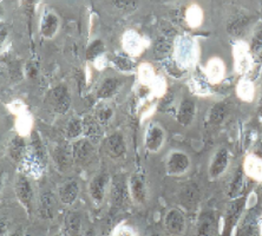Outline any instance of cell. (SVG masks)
I'll list each match as a JSON object with an SVG mask.
<instances>
[{
    "label": "cell",
    "mask_w": 262,
    "mask_h": 236,
    "mask_svg": "<svg viewBox=\"0 0 262 236\" xmlns=\"http://www.w3.org/2000/svg\"><path fill=\"white\" fill-rule=\"evenodd\" d=\"M31 142H32V152L34 154V157L38 161V164L39 165H45L46 164V152L44 149L43 143H41V139L39 135L36 131H33L32 135H31Z\"/></svg>",
    "instance_id": "26"
},
{
    "label": "cell",
    "mask_w": 262,
    "mask_h": 236,
    "mask_svg": "<svg viewBox=\"0 0 262 236\" xmlns=\"http://www.w3.org/2000/svg\"><path fill=\"white\" fill-rule=\"evenodd\" d=\"M104 51V44L102 40H95L92 41L86 50V58L88 59H95Z\"/></svg>",
    "instance_id": "36"
},
{
    "label": "cell",
    "mask_w": 262,
    "mask_h": 236,
    "mask_svg": "<svg viewBox=\"0 0 262 236\" xmlns=\"http://www.w3.org/2000/svg\"><path fill=\"white\" fill-rule=\"evenodd\" d=\"M64 227L67 236H82V219L78 212H69L64 220Z\"/></svg>",
    "instance_id": "22"
},
{
    "label": "cell",
    "mask_w": 262,
    "mask_h": 236,
    "mask_svg": "<svg viewBox=\"0 0 262 236\" xmlns=\"http://www.w3.org/2000/svg\"><path fill=\"white\" fill-rule=\"evenodd\" d=\"M79 194V184L78 182L72 180V181H68L61 185L59 188V199L61 202L67 206H71V204L75 203V201L77 200Z\"/></svg>",
    "instance_id": "17"
},
{
    "label": "cell",
    "mask_w": 262,
    "mask_h": 236,
    "mask_svg": "<svg viewBox=\"0 0 262 236\" xmlns=\"http://www.w3.org/2000/svg\"><path fill=\"white\" fill-rule=\"evenodd\" d=\"M56 161L58 163L60 169H67L69 165V156L67 154V150H64L63 148H58L56 152Z\"/></svg>",
    "instance_id": "37"
},
{
    "label": "cell",
    "mask_w": 262,
    "mask_h": 236,
    "mask_svg": "<svg viewBox=\"0 0 262 236\" xmlns=\"http://www.w3.org/2000/svg\"><path fill=\"white\" fill-rule=\"evenodd\" d=\"M244 173L250 179L262 182V158L255 155H249L245 160Z\"/></svg>",
    "instance_id": "18"
},
{
    "label": "cell",
    "mask_w": 262,
    "mask_h": 236,
    "mask_svg": "<svg viewBox=\"0 0 262 236\" xmlns=\"http://www.w3.org/2000/svg\"><path fill=\"white\" fill-rule=\"evenodd\" d=\"M119 87V80L117 78H114V77H110V78H105L101 84V88L98 90V97L99 98H110Z\"/></svg>",
    "instance_id": "28"
},
{
    "label": "cell",
    "mask_w": 262,
    "mask_h": 236,
    "mask_svg": "<svg viewBox=\"0 0 262 236\" xmlns=\"http://www.w3.org/2000/svg\"><path fill=\"white\" fill-rule=\"evenodd\" d=\"M59 30V17L52 11L45 12L40 20V33L46 39H51Z\"/></svg>",
    "instance_id": "11"
},
{
    "label": "cell",
    "mask_w": 262,
    "mask_h": 236,
    "mask_svg": "<svg viewBox=\"0 0 262 236\" xmlns=\"http://www.w3.org/2000/svg\"><path fill=\"white\" fill-rule=\"evenodd\" d=\"M25 141L21 136H15L12 138V141L10 142L9 145V155L12 158V161L19 162L21 161V158L25 155Z\"/></svg>",
    "instance_id": "25"
},
{
    "label": "cell",
    "mask_w": 262,
    "mask_h": 236,
    "mask_svg": "<svg viewBox=\"0 0 262 236\" xmlns=\"http://www.w3.org/2000/svg\"><path fill=\"white\" fill-rule=\"evenodd\" d=\"M15 196L19 202H20L24 208L31 212L33 209V202H34V195H33V188L29 179L24 175H19L17 177L14 185Z\"/></svg>",
    "instance_id": "1"
},
{
    "label": "cell",
    "mask_w": 262,
    "mask_h": 236,
    "mask_svg": "<svg viewBox=\"0 0 262 236\" xmlns=\"http://www.w3.org/2000/svg\"><path fill=\"white\" fill-rule=\"evenodd\" d=\"M129 188L134 202H136L137 204H144L146 197H148V191H146L145 183L144 181L142 180V177L138 175L131 177Z\"/></svg>",
    "instance_id": "15"
},
{
    "label": "cell",
    "mask_w": 262,
    "mask_h": 236,
    "mask_svg": "<svg viewBox=\"0 0 262 236\" xmlns=\"http://www.w3.org/2000/svg\"><path fill=\"white\" fill-rule=\"evenodd\" d=\"M261 234H262V222H261Z\"/></svg>",
    "instance_id": "48"
},
{
    "label": "cell",
    "mask_w": 262,
    "mask_h": 236,
    "mask_svg": "<svg viewBox=\"0 0 262 236\" xmlns=\"http://www.w3.org/2000/svg\"><path fill=\"white\" fill-rule=\"evenodd\" d=\"M111 117H113V110L109 106L104 105L97 110V118L101 124H105L106 122H109Z\"/></svg>",
    "instance_id": "38"
},
{
    "label": "cell",
    "mask_w": 262,
    "mask_h": 236,
    "mask_svg": "<svg viewBox=\"0 0 262 236\" xmlns=\"http://www.w3.org/2000/svg\"><path fill=\"white\" fill-rule=\"evenodd\" d=\"M229 165V152L228 149L222 146L220 148L211 158L208 174H209L210 180H216L223 173L226 171Z\"/></svg>",
    "instance_id": "4"
},
{
    "label": "cell",
    "mask_w": 262,
    "mask_h": 236,
    "mask_svg": "<svg viewBox=\"0 0 262 236\" xmlns=\"http://www.w3.org/2000/svg\"><path fill=\"white\" fill-rule=\"evenodd\" d=\"M187 22L191 26H199L202 22V11L199 6L192 5L189 10L187 11Z\"/></svg>",
    "instance_id": "35"
},
{
    "label": "cell",
    "mask_w": 262,
    "mask_h": 236,
    "mask_svg": "<svg viewBox=\"0 0 262 236\" xmlns=\"http://www.w3.org/2000/svg\"><path fill=\"white\" fill-rule=\"evenodd\" d=\"M94 144L86 138L79 139V141L75 142V144H73V158H75L77 163H88V162H90L91 158L94 157Z\"/></svg>",
    "instance_id": "10"
},
{
    "label": "cell",
    "mask_w": 262,
    "mask_h": 236,
    "mask_svg": "<svg viewBox=\"0 0 262 236\" xmlns=\"http://www.w3.org/2000/svg\"><path fill=\"white\" fill-rule=\"evenodd\" d=\"M190 168V158L182 152H172L167 160V171L169 175L181 176Z\"/></svg>",
    "instance_id": "2"
},
{
    "label": "cell",
    "mask_w": 262,
    "mask_h": 236,
    "mask_svg": "<svg viewBox=\"0 0 262 236\" xmlns=\"http://www.w3.org/2000/svg\"><path fill=\"white\" fill-rule=\"evenodd\" d=\"M252 51L259 53L262 50V28L256 31L255 34L253 37V41H252Z\"/></svg>",
    "instance_id": "39"
},
{
    "label": "cell",
    "mask_w": 262,
    "mask_h": 236,
    "mask_svg": "<svg viewBox=\"0 0 262 236\" xmlns=\"http://www.w3.org/2000/svg\"><path fill=\"white\" fill-rule=\"evenodd\" d=\"M215 227V219L213 214L210 212H206L201 216V220H200L199 223V229L198 234L199 236H211L214 231Z\"/></svg>",
    "instance_id": "31"
},
{
    "label": "cell",
    "mask_w": 262,
    "mask_h": 236,
    "mask_svg": "<svg viewBox=\"0 0 262 236\" xmlns=\"http://www.w3.org/2000/svg\"><path fill=\"white\" fill-rule=\"evenodd\" d=\"M123 45H124L126 52L130 53V55H138L143 50L142 38L136 32H134V31H129V32L124 34Z\"/></svg>",
    "instance_id": "23"
},
{
    "label": "cell",
    "mask_w": 262,
    "mask_h": 236,
    "mask_svg": "<svg viewBox=\"0 0 262 236\" xmlns=\"http://www.w3.org/2000/svg\"><path fill=\"white\" fill-rule=\"evenodd\" d=\"M84 236H96V231L94 228H89V229H86L85 233H84Z\"/></svg>",
    "instance_id": "44"
},
{
    "label": "cell",
    "mask_w": 262,
    "mask_h": 236,
    "mask_svg": "<svg viewBox=\"0 0 262 236\" xmlns=\"http://www.w3.org/2000/svg\"><path fill=\"white\" fill-rule=\"evenodd\" d=\"M116 65L117 67L119 68V69H122V70H131L133 69V63H130V61L126 59V58H117L116 59Z\"/></svg>",
    "instance_id": "42"
},
{
    "label": "cell",
    "mask_w": 262,
    "mask_h": 236,
    "mask_svg": "<svg viewBox=\"0 0 262 236\" xmlns=\"http://www.w3.org/2000/svg\"><path fill=\"white\" fill-rule=\"evenodd\" d=\"M246 204L245 199H235L227 208L225 216V235H229L235 224L240 220Z\"/></svg>",
    "instance_id": "7"
},
{
    "label": "cell",
    "mask_w": 262,
    "mask_h": 236,
    "mask_svg": "<svg viewBox=\"0 0 262 236\" xmlns=\"http://www.w3.org/2000/svg\"><path fill=\"white\" fill-rule=\"evenodd\" d=\"M261 201H262V190H261Z\"/></svg>",
    "instance_id": "49"
},
{
    "label": "cell",
    "mask_w": 262,
    "mask_h": 236,
    "mask_svg": "<svg viewBox=\"0 0 262 236\" xmlns=\"http://www.w3.org/2000/svg\"><path fill=\"white\" fill-rule=\"evenodd\" d=\"M115 6H117L121 10H134L138 6V3L136 2H115Z\"/></svg>",
    "instance_id": "41"
},
{
    "label": "cell",
    "mask_w": 262,
    "mask_h": 236,
    "mask_svg": "<svg viewBox=\"0 0 262 236\" xmlns=\"http://www.w3.org/2000/svg\"><path fill=\"white\" fill-rule=\"evenodd\" d=\"M225 64L223 61L220 59V58H211V59L208 61L206 72L208 76V79L210 80L211 83H220L223 79V76H225Z\"/></svg>",
    "instance_id": "21"
},
{
    "label": "cell",
    "mask_w": 262,
    "mask_h": 236,
    "mask_svg": "<svg viewBox=\"0 0 262 236\" xmlns=\"http://www.w3.org/2000/svg\"><path fill=\"white\" fill-rule=\"evenodd\" d=\"M259 59H260V61L262 63V50L259 52Z\"/></svg>",
    "instance_id": "47"
},
{
    "label": "cell",
    "mask_w": 262,
    "mask_h": 236,
    "mask_svg": "<svg viewBox=\"0 0 262 236\" xmlns=\"http://www.w3.org/2000/svg\"><path fill=\"white\" fill-rule=\"evenodd\" d=\"M83 131L85 133L86 139H89L92 144H97L102 139V130L98 121L92 117H86L83 121Z\"/></svg>",
    "instance_id": "20"
},
{
    "label": "cell",
    "mask_w": 262,
    "mask_h": 236,
    "mask_svg": "<svg viewBox=\"0 0 262 236\" xmlns=\"http://www.w3.org/2000/svg\"><path fill=\"white\" fill-rule=\"evenodd\" d=\"M242 189H244V170L238 169L233 176V180L230 181L228 196L233 200L237 199V196L240 195Z\"/></svg>",
    "instance_id": "30"
},
{
    "label": "cell",
    "mask_w": 262,
    "mask_h": 236,
    "mask_svg": "<svg viewBox=\"0 0 262 236\" xmlns=\"http://www.w3.org/2000/svg\"><path fill=\"white\" fill-rule=\"evenodd\" d=\"M57 211V200L51 190L41 192L38 200V212L44 220H52Z\"/></svg>",
    "instance_id": "8"
},
{
    "label": "cell",
    "mask_w": 262,
    "mask_h": 236,
    "mask_svg": "<svg viewBox=\"0 0 262 236\" xmlns=\"http://www.w3.org/2000/svg\"><path fill=\"white\" fill-rule=\"evenodd\" d=\"M83 133V122L78 118H72L65 127V135L68 138H77Z\"/></svg>",
    "instance_id": "34"
},
{
    "label": "cell",
    "mask_w": 262,
    "mask_h": 236,
    "mask_svg": "<svg viewBox=\"0 0 262 236\" xmlns=\"http://www.w3.org/2000/svg\"><path fill=\"white\" fill-rule=\"evenodd\" d=\"M114 236H135V234L131 228L126 227V226H122V227H119L116 231H115Z\"/></svg>",
    "instance_id": "43"
},
{
    "label": "cell",
    "mask_w": 262,
    "mask_h": 236,
    "mask_svg": "<svg viewBox=\"0 0 262 236\" xmlns=\"http://www.w3.org/2000/svg\"><path fill=\"white\" fill-rule=\"evenodd\" d=\"M106 152L113 158H119L126 152L124 137L121 134H113L106 139Z\"/></svg>",
    "instance_id": "19"
},
{
    "label": "cell",
    "mask_w": 262,
    "mask_h": 236,
    "mask_svg": "<svg viewBox=\"0 0 262 236\" xmlns=\"http://www.w3.org/2000/svg\"><path fill=\"white\" fill-rule=\"evenodd\" d=\"M165 230L171 235L180 236L186 230V218L179 209H171L165 214L164 218Z\"/></svg>",
    "instance_id": "5"
},
{
    "label": "cell",
    "mask_w": 262,
    "mask_h": 236,
    "mask_svg": "<svg viewBox=\"0 0 262 236\" xmlns=\"http://www.w3.org/2000/svg\"><path fill=\"white\" fill-rule=\"evenodd\" d=\"M235 67L240 73H246L252 68V58H250L248 46L244 42H238L234 49Z\"/></svg>",
    "instance_id": "12"
},
{
    "label": "cell",
    "mask_w": 262,
    "mask_h": 236,
    "mask_svg": "<svg viewBox=\"0 0 262 236\" xmlns=\"http://www.w3.org/2000/svg\"><path fill=\"white\" fill-rule=\"evenodd\" d=\"M177 58L184 65H190L195 59V45L189 37L181 39L177 45Z\"/></svg>",
    "instance_id": "16"
},
{
    "label": "cell",
    "mask_w": 262,
    "mask_h": 236,
    "mask_svg": "<svg viewBox=\"0 0 262 236\" xmlns=\"http://www.w3.org/2000/svg\"><path fill=\"white\" fill-rule=\"evenodd\" d=\"M257 228H259V224L256 222L255 215L248 214L238 228L237 236H254L256 234Z\"/></svg>",
    "instance_id": "29"
},
{
    "label": "cell",
    "mask_w": 262,
    "mask_h": 236,
    "mask_svg": "<svg viewBox=\"0 0 262 236\" xmlns=\"http://www.w3.org/2000/svg\"><path fill=\"white\" fill-rule=\"evenodd\" d=\"M196 115V105L192 99L186 98L180 104L179 112H177V121L181 125L188 126L194 121Z\"/></svg>",
    "instance_id": "14"
},
{
    "label": "cell",
    "mask_w": 262,
    "mask_h": 236,
    "mask_svg": "<svg viewBox=\"0 0 262 236\" xmlns=\"http://www.w3.org/2000/svg\"><path fill=\"white\" fill-rule=\"evenodd\" d=\"M11 236H21V235H20V231H15V233H13Z\"/></svg>",
    "instance_id": "46"
},
{
    "label": "cell",
    "mask_w": 262,
    "mask_h": 236,
    "mask_svg": "<svg viewBox=\"0 0 262 236\" xmlns=\"http://www.w3.org/2000/svg\"><path fill=\"white\" fill-rule=\"evenodd\" d=\"M107 183H109V175L106 173H99L91 180L89 184V194H90L92 202L96 204H101L103 202Z\"/></svg>",
    "instance_id": "6"
},
{
    "label": "cell",
    "mask_w": 262,
    "mask_h": 236,
    "mask_svg": "<svg viewBox=\"0 0 262 236\" xmlns=\"http://www.w3.org/2000/svg\"><path fill=\"white\" fill-rule=\"evenodd\" d=\"M195 184H188L183 188L182 194H181V201L187 208H194L199 201V190Z\"/></svg>",
    "instance_id": "27"
},
{
    "label": "cell",
    "mask_w": 262,
    "mask_h": 236,
    "mask_svg": "<svg viewBox=\"0 0 262 236\" xmlns=\"http://www.w3.org/2000/svg\"><path fill=\"white\" fill-rule=\"evenodd\" d=\"M249 17L244 13H237L234 17L229 18L227 22V31L230 36L233 37H241L247 30L249 25Z\"/></svg>",
    "instance_id": "13"
},
{
    "label": "cell",
    "mask_w": 262,
    "mask_h": 236,
    "mask_svg": "<svg viewBox=\"0 0 262 236\" xmlns=\"http://www.w3.org/2000/svg\"><path fill=\"white\" fill-rule=\"evenodd\" d=\"M140 78L143 80V82H150L154 78V71L152 69L149 67V65H142L140 69Z\"/></svg>",
    "instance_id": "40"
},
{
    "label": "cell",
    "mask_w": 262,
    "mask_h": 236,
    "mask_svg": "<svg viewBox=\"0 0 262 236\" xmlns=\"http://www.w3.org/2000/svg\"><path fill=\"white\" fill-rule=\"evenodd\" d=\"M50 103L57 114H65L71 105L70 92L65 85H59L49 94Z\"/></svg>",
    "instance_id": "3"
},
{
    "label": "cell",
    "mask_w": 262,
    "mask_h": 236,
    "mask_svg": "<svg viewBox=\"0 0 262 236\" xmlns=\"http://www.w3.org/2000/svg\"><path fill=\"white\" fill-rule=\"evenodd\" d=\"M257 114H259V117L262 119V95L259 100V106H257Z\"/></svg>",
    "instance_id": "45"
},
{
    "label": "cell",
    "mask_w": 262,
    "mask_h": 236,
    "mask_svg": "<svg viewBox=\"0 0 262 236\" xmlns=\"http://www.w3.org/2000/svg\"><path fill=\"white\" fill-rule=\"evenodd\" d=\"M254 94H255V88H254L253 83H250L249 80L244 79L238 83L237 95L241 99L250 102L254 97Z\"/></svg>",
    "instance_id": "33"
},
{
    "label": "cell",
    "mask_w": 262,
    "mask_h": 236,
    "mask_svg": "<svg viewBox=\"0 0 262 236\" xmlns=\"http://www.w3.org/2000/svg\"><path fill=\"white\" fill-rule=\"evenodd\" d=\"M227 116V105L225 103H217L211 108L209 112V123L213 125H219L225 121Z\"/></svg>",
    "instance_id": "32"
},
{
    "label": "cell",
    "mask_w": 262,
    "mask_h": 236,
    "mask_svg": "<svg viewBox=\"0 0 262 236\" xmlns=\"http://www.w3.org/2000/svg\"><path fill=\"white\" fill-rule=\"evenodd\" d=\"M57 236H63V235H57Z\"/></svg>",
    "instance_id": "50"
},
{
    "label": "cell",
    "mask_w": 262,
    "mask_h": 236,
    "mask_svg": "<svg viewBox=\"0 0 262 236\" xmlns=\"http://www.w3.org/2000/svg\"><path fill=\"white\" fill-rule=\"evenodd\" d=\"M165 134L163 129L159 125H151L146 130L144 144L150 153H157L163 146Z\"/></svg>",
    "instance_id": "9"
},
{
    "label": "cell",
    "mask_w": 262,
    "mask_h": 236,
    "mask_svg": "<svg viewBox=\"0 0 262 236\" xmlns=\"http://www.w3.org/2000/svg\"><path fill=\"white\" fill-rule=\"evenodd\" d=\"M111 197L116 206H122L126 199V184L121 177H115L113 189H111Z\"/></svg>",
    "instance_id": "24"
}]
</instances>
